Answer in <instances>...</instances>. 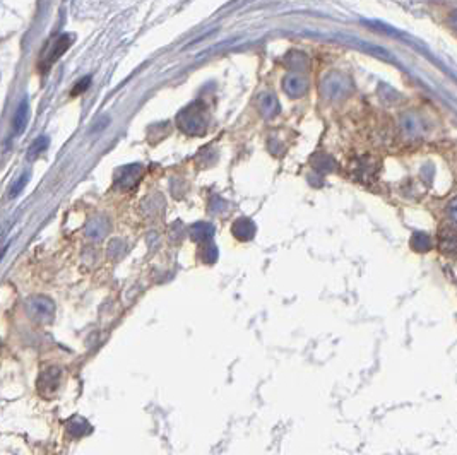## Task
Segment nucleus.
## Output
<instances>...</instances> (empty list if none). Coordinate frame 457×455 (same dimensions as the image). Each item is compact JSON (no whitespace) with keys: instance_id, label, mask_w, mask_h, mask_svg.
I'll use <instances>...</instances> for the list:
<instances>
[{"instance_id":"obj_1","label":"nucleus","mask_w":457,"mask_h":455,"mask_svg":"<svg viewBox=\"0 0 457 455\" xmlns=\"http://www.w3.org/2000/svg\"><path fill=\"white\" fill-rule=\"evenodd\" d=\"M176 125L187 136H203L205 129H207L205 108L201 103L187 106L176 115Z\"/></svg>"},{"instance_id":"obj_2","label":"nucleus","mask_w":457,"mask_h":455,"mask_svg":"<svg viewBox=\"0 0 457 455\" xmlns=\"http://www.w3.org/2000/svg\"><path fill=\"white\" fill-rule=\"evenodd\" d=\"M321 92L329 101L343 99L349 92V79L339 72H331L322 79Z\"/></svg>"},{"instance_id":"obj_3","label":"nucleus","mask_w":457,"mask_h":455,"mask_svg":"<svg viewBox=\"0 0 457 455\" xmlns=\"http://www.w3.org/2000/svg\"><path fill=\"white\" fill-rule=\"evenodd\" d=\"M401 132L406 139L416 141V139H423L428 132V125L418 113H406L401 119Z\"/></svg>"},{"instance_id":"obj_4","label":"nucleus","mask_w":457,"mask_h":455,"mask_svg":"<svg viewBox=\"0 0 457 455\" xmlns=\"http://www.w3.org/2000/svg\"><path fill=\"white\" fill-rule=\"evenodd\" d=\"M143 166L141 165H129L125 168H122L119 172V175L115 176L116 187L120 190H132L137 183H139L141 176H143Z\"/></svg>"},{"instance_id":"obj_5","label":"nucleus","mask_w":457,"mask_h":455,"mask_svg":"<svg viewBox=\"0 0 457 455\" xmlns=\"http://www.w3.org/2000/svg\"><path fill=\"white\" fill-rule=\"evenodd\" d=\"M283 91L292 98H302L305 92L308 91V83L302 74H288L283 81Z\"/></svg>"},{"instance_id":"obj_6","label":"nucleus","mask_w":457,"mask_h":455,"mask_svg":"<svg viewBox=\"0 0 457 455\" xmlns=\"http://www.w3.org/2000/svg\"><path fill=\"white\" fill-rule=\"evenodd\" d=\"M30 312L34 318L41 320V322H47V320H50L53 314H55V307H53L52 300H48V298L37 296L30 300Z\"/></svg>"},{"instance_id":"obj_7","label":"nucleus","mask_w":457,"mask_h":455,"mask_svg":"<svg viewBox=\"0 0 457 455\" xmlns=\"http://www.w3.org/2000/svg\"><path fill=\"white\" fill-rule=\"evenodd\" d=\"M72 40H74L72 34H67V33H65V34H62V37H60V38H57L55 45L52 46L50 53H48L47 60H45V63H43L45 70L50 69V67L53 65V63H55L57 60H59L60 57H62L63 53H65L67 50L70 48V45H72Z\"/></svg>"},{"instance_id":"obj_8","label":"nucleus","mask_w":457,"mask_h":455,"mask_svg":"<svg viewBox=\"0 0 457 455\" xmlns=\"http://www.w3.org/2000/svg\"><path fill=\"white\" fill-rule=\"evenodd\" d=\"M59 382H60V370L50 368L47 370V372L41 373L40 382H38V389H40V392L43 394L45 397H50L57 390V387H59Z\"/></svg>"},{"instance_id":"obj_9","label":"nucleus","mask_w":457,"mask_h":455,"mask_svg":"<svg viewBox=\"0 0 457 455\" xmlns=\"http://www.w3.org/2000/svg\"><path fill=\"white\" fill-rule=\"evenodd\" d=\"M28 119H30V101H28V98H23L12 119L14 136H21V134L24 132V129H26L28 125Z\"/></svg>"},{"instance_id":"obj_10","label":"nucleus","mask_w":457,"mask_h":455,"mask_svg":"<svg viewBox=\"0 0 457 455\" xmlns=\"http://www.w3.org/2000/svg\"><path fill=\"white\" fill-rule=\"evenodd\" d=\"M440 250L444 254H457V230L456 228H444L440 231V243H438Z\"/></svg>"},{"instance_id":"obj_11","label":"nucleus","mask_w":457,"mask_h":455,"mask_svg":"<svg viewBox=\"0 0 457 455\" xmlns=\"http://www.w3.org/2000/svg\"><path fill=\"white\" fill-rule=\"evenodd\" d=\"M233 234H235L238 240L242 241H247V240H252L254 233H255V225L250 219H238V221L233 223V228H232Z\"/></svg>"},{"instance_id":"obj_12","label":"nucleus","mask_w":457,"mask_h":455,"mask_svg":"<svg viewBox=\"0 0 457 455\" xmlns=\"http://www.w3.org/2000/svg\"><path fill=\"white\" fill-rule=\"evenodd\" d=\"M258 108L265 119H272L279 112V103L272 94H262L258 99Z\"/></svg>"},{"instance_id":"obj_13","label":"nucleus","mask_w":457,"mask_h":455,"mask_svg":"<svg viewBox=\"0 0 457 455\" xmlns=\"http://www.w3.org/2000/svg\"><path fill=\"white\" fill-rule=\"evenodd\" d=\"M212 226L207 225V223H199V225H196L190 230V236H192L194 241H197V243H205V241H209L212 238Z\"/></svg>"},{"instance_id":"obj_14","label":"nucleus","mask_w":457,"mask_h":455,"mask_svg":"<svg viewBox=\"0 0 457 455\" xmlns=\"http://www.w3.org/2000/svg\"><path fill=\"white\" fill-rule=\"evenodd\" d=\"M285 62L288 63L290 69L295 70V74H300L303 69H307V65H308L307 57H305L303 53H298V52L288 53V55H286V59H285Z\"/></svg>"},{"instance_id":"obj_15","label":"nucleus","mask_w":457,"mask_h":455,"mask_svg":"<svg viewBox=\"0 0 457 455\" xmlns=\"http://www.w3.org/2000/svg\"><path fill=\"white\" fill-rule=\"evenodd\" d=\"M106 231H108V223H106L103 218L91 219L90 225L86 228L88 236L91 238H103L106 234Z\"/></svg>"},{"instance_id":"obj_16","label":"nucleus","mask_w":457,"mask_h":455,"mask_svg":"<svg viewBox=\"0 0 457 455\" xmlns=\"http://www.w3.org/2000/svg\"><path fill=\"white\" fill-rule=\"evenodd\" d=\"M48 144H50V139L45 137V136H40L37 139V141L33 142V144L30 145V149H28V159H34L38 158V156L41 154L43 151H47Z\"/></svg>"},{"instance_id":"obj_17","label":"nucleus","mask_w":457,"mask_h":455,"mask_svg":"<svg viewBox=\"0 0 457 455\" xmlns=\"http://www.w3.org/2000/svg\"><path fill=\"white\" fill-rule=\"evenodd\" d=\"M411 247L416 252H427L431 248V238L427 233H416L411 238Z\"/></svg>"},{"instance_id":"obj_18","label":"nucleus","mask_w":457,"mask_h":455,"mask_svg":"<svg viewBox=\"0 0 457 455\" xmlns=\"http://www.w3.org/2000/svg\"><path fill=\"white\" fill-rule=\"evenodd\" d=\"M28 182H30V172H24L23 175H21L19 179L16 180V182H14L12 187H10L9 197H10V199L17 197V195H19L21 192L24 190V187H26V183H28Z\"/></svg>"},{"instance_id":"obj_19","label":"nucleus","mask_w":457,"mask_h":455,"mask_svg":"<svg viewBox=\"0 0 457 455\" xmlns=\"http://www.w3.org/2000/svg\"><path fill=\"white\" fill-rule=\"evenodd\" d=\"M447 218L451 219V221L454 223V225L457 226V197L454 199V201L449 202V205H447Z\"/></svg>"},{"instance_id":"obj_20","label":"nucleus","mask_w":457,"mask_h":455,"mask_svg":"<svg viewBox=\"0 0 457 455\" xmlns=\"http://www.w3.org/2000/svg\"><path fill=\"white\" fill-rule=\"evenodd\" d=\"M90 81H91V77H84L83 81H79V84H77V86L72 90V96H77L81 91L86 90V88L90 86Z\"/></svg>"},{"instance_id":"obj_21","label":"nucleus","mask_w":457,"mask_h":455,"mask_svg":"<svg viewBox=\"0 0 457 455\" xmlns=\"http://www.w3.org/2000/svg\"><path fill=\"white\" fill-rule=\"evenodd\" d=\"M451 24H452V28H456L457 30V10H454V12L451 14Z\"/></svg>"}]
</instances>
